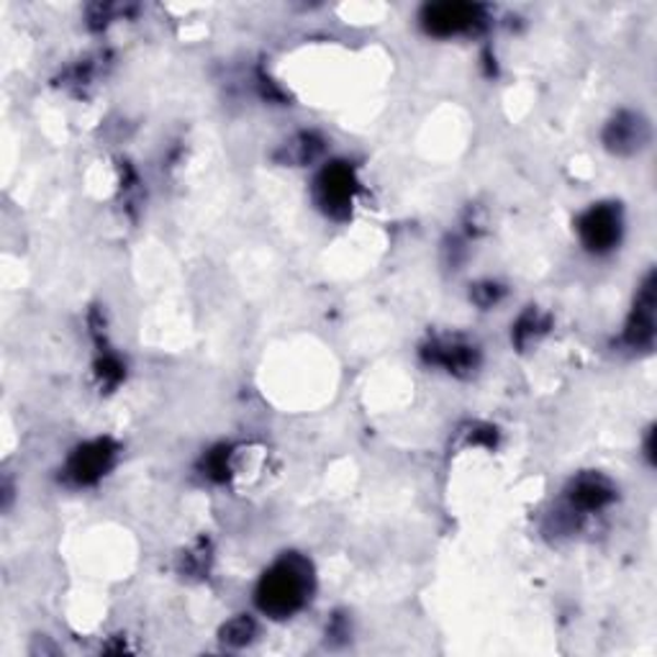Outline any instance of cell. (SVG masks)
<instances>
[{
    "instance_id": "obj_1",
    "label": "cell",
    "mask_w": 657,
    "mask_h": 657,
    "mask_svg": "<svg viewBox=\"0 0 657 657\" xmlns=\"http://www.w3.org/2000/svg\"><path fill=\"white\" fill-rule=\"evenodd\" d=\"M313 591V567L306 557L283 555L260 578L255 601L263 614L273 619H288L306 607Z\"/></svg>"
},
{
    "instance_id": "obj_2",
    "label": "cell",
    "mask_w": 657,
    "mask_h": 657,
    "mask_svg": "<svg viewBox=\"0 0 657 657\" xmlns=\"http://www.w3.org/2000/svg\"><path fill=\"white\" fill-rule=\"evenodd\" d=\"M357 193V177L353 164L332 162L328 168L321 170V175L313 183V196L321 211L332 216V219H347L353 211V200Z\"/></svg>"
},
{
    "instance_id": "obj_3",
    "label": "cell",
    "mask_w": 657,
    "mask_h": 657,
    "mask_svg": "<svg viewBox=\"0 0 657 657\" xmlns=\"http://www.w3.org/2000/svg\"><path fill=\"white\" fill-rule=\"evenodd\" d=\"M116 460V445L111 439H93L80 445L65 465V477L72 485H93L108 473Z\"/></svg>"
},
{
    "instance_id": "obj_4",
    "label": "cell",
    "mask_w": 657,
    "mask_h": 657,
    "mask_svg": "<svg viewBox=\"0 0 657 657\" xmlns=\"http://www.w3.org/2000/svg\"><path fill=\"white\" fill-rule=\"evenodd\" d=\"M578 234L591 252L614 250L622 239V208L616 204L591 206L578 219Z\"/></svg>"
},
{
    "instance_id": "obj_5",
    "label": "cell",
    "mask_w": 657,
    "mask_h": 657,
    "mask_svg": "<svg viewBox=\"0 0 657 657\" xmlns=\"http://www.w3.org/2000/svg\"><path fill=\"white\" fill-rule=\"evenodd\" d=\"M483 9L481 5L470 3H437L427 5L422 13V24L429 34L435 36H454L475 32L477 26H483Z\"/></svg>"
},
{
    "instance_id": "obj_6",
    "label": "cell",
    "mask_w": 657,
    "mask_h": 657,
    "mask_svg": "<svg viewBox=\"0 0 657 657\" xmlns=\"http://www.w3.org/2000/svg\"><path fill=\"white\" fill-rule=\"evenodd\" d=\"M624 342L632 349L647 353L655 342V273H649L639 286L637 301L624 328Z\"/></svg>"
},
{
    "instance_id": "obj_7",
    "label": "cell",
    "mask_w": 657,
    "mask_h": 657,
    "mask_svg": "<svg viewBox=\"0 0 657 657\" xmlns=\"http://www.w3.org/2000/svg\"><path fill=\"white\" fill-rule=\"evenodd\" d=\"M647 139H649L647 122L639 114H632V111L616 114L609 122L607 131H603V141H607V147L616 154L639 152V149L647 145Z\"/></svg>"
},
{
    "instance_id": "obj_8",
    "label": "cell",
    "mask_w": 657,
    "mask_h": 657,
    "mask_svg": "<svg viewBox=\"0 0 657 657\" xmlns=\"http://www.w3.org/2000/svg\"><path fill=\"white\" fill-rule=\"evenodd\" d=\"M422 355L429 365H439L454 376H465L477 368V349L462 339H437L424 347Z\"/></svg>"
},
{
    "instance_id": "obj_9",
    "label": "cell",
    "mask_w": 657,
    "mask_h": 657,
    "mask_svg": "<svg viewBox=\"0 0 657 657\" xmlns=\"http://www.w3.org/2000/svg\"><path fill=\"white\" fill-rule=\"evenodd\" d=\"M570 506L578 511H599L603 506L614 502L616 491L607 477L599 473H584L578 481H573L570 493Z\"/></svg>"
},
{
    "instance_id": "obj_10",
    "label": "cell",
    "mask_w": 657,
    "mask_h": 657,
    "mask_svg": "<svg viewBox=\"0 0 657 657\" xmlns=\"http://www.w3.org/2000/svg\"><path fill=\"white\" fill-rule=\"evenodd\" d=\"M548 328H550V319L542 316V313L537 309H529V311L521 313L517 324H514L511 339L519 349H527L529 345H532V342H537L540 334L548 332Z\"/></svg>"
},
{
    "instance_id": "obj_11",
    "label": "cell",
    "mask_w": 657,
    "mask_h": 657,
    "mask_svg": "<svg viewBox=\"0 0 657 657\" xmlns=\"http://www.w3.org/2000/svg\"><path fill=\"white\" fill-rule=\"evenodd\" d=\"M319 154H321V139L316 137V134H298L290 145H286L280 157H283V162L306 164V162L316 160Z\"/></svg>"
},
{
    "instance_id": "obj_12",
    "label": "cell",
    "mask_w": 657,
    "mask_h": 657,
    "mask_svg": "<svg viewBox=\"0 0 657 657\" xmlns=\"http://www.w3.org/2000/svg\"><path fill=\"white\" fill-rule=\"evenodd\" d=\"M255 634H257V624L252 622V616H237L223 624L221 642L229 647H244L246 642H252Z\"/></svg>"
},
{
    "instance_id": "obj_13",
    "label": "cell",
    "mask_w": 657,
    "mask_h": 657,
    "mask_svg": "<svg viewBox=\"0 0 657 657\" xmlns=\"http://www.w3.org/2000/svg\"><path fill=\"white\" fill-rule=\"evenodd\" d=\"M204 468H206V475L214 477V481H227L229 477V447H216V450H211L206 454L204 460Z\"/></svg>"
},
{
    "instance_id": "obj_14",
    "label": "cell",
    "mask_w": 657,
    "mask_h": 657,
    "mask_svg": "<svg viewBox=\"0 0 657 657\" xmlns=\"http://www.w3.org/2000/svg\"><path fill=\"white\" fill-rule=\"evenodd\" d=\"M99 378H101V383H106L108 388H114L118 383V380L124 378V365H122V360H118L116 355L103 353V357L99 360Z\"/></svg>"
},
{
    "instance_id": "obj_15",
    "label": "cell",
    "mask_w": 657,
    "mask_h": 657,
    "mask_svg": "<svg viewBox=\"0 0 657 657\" xmlns=\"http://www.w3.org/2000/svg\"><path fill=\"white\" fill-rule=\"evenodd\" d=\"M473 301L477 303V306H483V309H488V306H493V303H498V298L504 296V290L496 286V283H481V286H475L473 288Z\"/></svg>"
}]
</instances>
